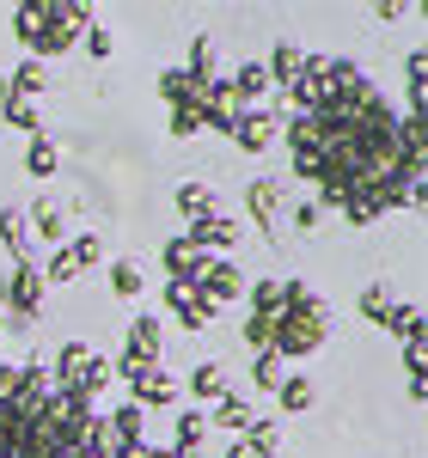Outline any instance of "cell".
<instances>
[{"label":"cell","instance_id":"6da1fadb","mask_svg":"<svg viewBox=\"0 0 428 458\" xmlns=\"http://www.w3.org/2000/svg\"><path fill=\"white\" fill-rule=\"evenodd\" d=\"M287 153L294 177L319 190V208H343L355 226L423 202V116H398L355 62L306 55L287 92Z\"/></svg>","mask_w":428,"mask_h":458},{"label":"cell","instance_id":"7a4b0ae2","mask_svg":"<svg viewBox=\"0 0 428 458\" xmlns=\"http://www.w3.org/2000/svg\"><path fill=\"white\" fill-rule=\"evenodd\" d=\"M324 300L300 282H257L251 287V312H245V343L251 354H282V360H300V354L324 349Z\"/></svg>","mask_w":428,"mask_h":458},{"label":"cell","instance_id":"3957f363","mask_svg":"<svg viewBox=\"0 0 428 458\" xmlns=\"http://www.w3.org/2000/svg\"><path fill=\"white\" fill-rule=\"evenodd\" d=\"M86 25H92V6H80V0H25L13 13V31H19V43L31 55H62V49H73L86 37Z\"/></svg>","mask_w":428,"mask_h":458},{"label":"cell","instance_id":"277c9868","mask_svg":"<svg viewBox=\"0 0 428 458\" xmlns=\"http://www.w3.org/2000/svg\"><path fill=\"white\" fill-rule=\"evenodd\" d=\"M282 202H287V183H282V177H257V183L245 190V208H251L257 233H263L270 245H287V214H282Z\"/></svg>","mask_w":428,"mask_h":458},{"label":"cell","instance_id":"5b68a950","mask_svg":"<svg viewBox=\"0 0 428 458\" xmlns=\"http://www.w3.org/2000/svg\"><path fill=\"white\" fill-rule=\"evenodd\" d=\"M98 250H105L98 233H80V239H68V245H56V250H49V263H43V287L73 282L80 269H92V263H98Z\"/></svg>","mask_w":428,"mask_h":458},{"label":"cell","instance_id":"8992f818","mask_svg":"<svg viewBox=\"0 0 428 458\" xmlns=\"http://www.w3.org/2000/svg\"><path fill=\"white\" fill-rule=\"evenodd\" d=\"M147 367H159V318H153V312L129 324V343H123V360H116L110 373L135 379V373H147Z\"/></svg>","mask_w":428,"mask_h":458},{"label":"cell","instance_id":"52a82bcc","mask_svg":"<svg viewBox=\"0 0 428 458\" xmlns=\"http://www.w3.org/2000/svg\"><path fill=\"white\" fill-rule=\"evenodd\" d=\"M43 293H49V287H43V263H19L13 282H0V306H13V312L31 318L37 306H43Z\"/></svg>","mask_w":428,"mask_h":458},{"label":"cell","instance_id":"ba28073f","mask_svg":"<svg viewBox=\"0 0 428 458\" xmlns=\"http://www.w3.org/2000/svg\"><path fill=\"white\" fill-rule=\"evenodd\" d=\"M227 135L245 147V153H263V147L276 141V116H270L263 105H245L239 116H233V123H227Z\"/></svg>","mask_w":428,"mask_h":458},{"label":"cell","instance_id":"9c48e42d","mask_svg":"<svg viewBox=\"0 0 428 458\" xmlns=\"http://www.w3.org/2000/svg\"><path fill=\"white\" fill-rule=\"evenodd\" d=\"M196 293H202V300H209L214 312H220L227 300H239V293H245V282H239V269H233V263H220V257H209V269L196 276Z\"/></svg>","mask_w":428,"mask_h":458},{"label":"cell","instance_id":"30bf717a","mask_svg":"<svg viewBox=\"0 0 428 458\" xmlns=\"http://www.w3.org/2000/svg\"><path fill=\"white\" fill-rule=\"evenodd\" d=\"M129 391H135V410H166V403H178V379L172 373H159V367H147V373H135L129 379Z\"/></svg>","mask_w":428,"mask_h":458},{"label":"cell","instance_id":"8fae6325","mask_svg":"<svg viewBox=\"0 0 428 458\" xmlns=\"http://www.w3.org/2000/svg\"><path fill=\"white\" fill-rule=\"evenodd\" d=\"M209 269V257L190 245V239H172L166 245V282H178V287H196V276Z\"/></svg>","mask_w":428,"mask_h":458},{"label":"cell","instance_id":"7c38bea8","mask_svg":"<svg viewBox=\"0 0 428 458\" xmlns=\"http://www.w3.org/2000/svg\"><path fill=\"white\" fill-rule=\"evenodd\" d=\"M166 306H172V312H178L184 324H190V330H209V324H214V306L202 300V293H196V287L166 282Z\"/></svg>","mask_w":428,"mask_h":458},{"label":"cell","instance_id":"4fadbf2b","mask_svg":"<svg viewBox=\"0 0 428 458\" xmlns=\"http://www.w3.org/2000/svg\"><path fill=\"white\" fill-rule=\"evenodd\" d=\"M184 239L202 250V257H214V250H227L233 239H239V226H233V220H220V214H209V220H196V226H190Z\"/></svg>","mask_w":428,"mask_h":458},{"label":"cell","instance_id":"5bb4252c","mask_svg":"<svg viewBox=\"0 0 428 458\" xmlns=\"http://www.w3.org/2000/svg\"><path fill=\"white\" fill-rule=\"evenodd\" d=\"M25 220L37 226V239H49V245H68V214H62V202H49V196H37Z\"/></svg>","mask_w":428,"mask_h":458},{"label":"cell","instance_id":"9a60e30c","mask_svg":"<svg viewBox=\"0 0 428 458\" xmlns=\"http://www.w3.org/2000/svg\"><path fill=\"white\" fill-rule=\"evenodd\" d=\"M172 434H178V440L166 446L172 458H202V434H209V416H202V410H184Z\"/></svg>","mask_w":428,"mask_h":458},{"label":"cell","instance_id":"2e32d148","mask_svg":"<svg viewBox=\"0 0 428 458\" xmlns=\"http://www.w3.org/2000/svg\"><path fill=\"white\" fill-rule=\"evenodd\" d=\"M0 245L13 250L19 263H37V257H31V220H25V208H6V214H0Z\"/></svg>","mask_w":428,"mask_h":458},{"label":"cell","instance_id":"e0dca14e","mask_svg":"<svg viewBox=\"0 0 428 458\" xmlns=\"http://www.w3.org/2000/svg\"><path fill=\"white\" fill-rule=\"evenodd\" d=\"M300 68H306V55H300L294 43H276V49H270V62H263V73H270V80H276L282 92H294V80H300Z\"/></svg>","mask_w":428,"mask_h":458},{"label":"cell","instance_id":"ac0fdd59","mask_svg":"<svg viewBox=\"0 0 428 458\" xmlns=\"http://www.w3.org/2000/svg\"><path fill=\"white\" fill-rule=\"evenodd\" d=\"M190 391H196V403H220V397H227V367H220V360H202V367H196V373H190Z\"/></svg>","mask_w":428,"mask_h":458},{"label":"cell","instance_id":"d6986e66","mask_svg":"<svg viewBox=\"0 0 428 458\" xmlns=\"http://www.w3.org/2000/svg\"><path fill=\"white\" fill-rule=\"evenodd\" d=\"M227 86H233V98H239V105H257V98L270 92V73H263V62H245Z\"/></svg>","mask_w":428,"mask_h":458},{"label":"cell","instance_id":"ffe728a7","mask_svg":"<svg viewBox=\"0 0 428 458\" xmlns=\"http://www.w3.org/2000/svg\"><path fill=\"white\" fill-rule=\"evenodd\" d=\"M56 165H62V147L49 141V135H31V147H25V172L31 177H56Z\"/></svg>","mask_w":428,"mask_h":458},{"label":"cell","instance_id":"44dd1931","mask_svg":"<svg viewBox=\"0 0 428 458\" xmlns=\"http://www.w3.org/2000/svg\"><path fill=\"white\" fill-rule=\"evenodd\" d=\"M178 214L196 226V220H209L214 214V190L209 183H178Z\"/></svg>","mask_w":428,"mask_h":458},{"label":"cell","instance_id":"7402d4cb","mask_svg":"<svg viewBox=\"0 0 428 458\" xmlns=\"http://www.w3.org/2000/svg\"><path fill=\"white\" fill-rule=\"evenodd\" d=\"M276 403H282L287 416H300V410H312V379H300V373H287L282 386H276Z\"/></svg>","mask_w":428,"mask_h":458},{"label":"cell","instance_id":"603a6c76","mask_svg":"<svg viewBox=\"0 0 428 458\" xmlns=\"http://www.w3.org/2000/svg\"><path fill=\"white\" fill-rule=\"evenodd\" d=\"M141 287H147L141 263H129V257H123V263H110V293H116V300H135Z\"/></svg>","mask_w":428,"mask_h":458},{"label":"cell","instance_id":"cb8c5ba5","mask_svg":"<svg viewBox=\"0 0 428 458\" xmlns=\"http://www.w3.org/2000/svg\"><path fill=\"white\" fill-rule=\"evenodd\" d=\"M361 312L373 318V324H386V318L398 312V293H392V282H373L367 293H361Z\"/></svg>","mask_w":428,"mask_h":458},{"label":"cell","instance_id":"d4e9b609","mask_svg":"<svg viewBox=\"0 0 428 458\" xmlns=\"http://www.w3.org/2000/svg\"><path fill=\"white\" fill-rule=\"evenodd\" d=\"M251 379H257V391H276L287 379V360L282 354H257V367H251Z\"/></svg>","mask_w":428,"mask_h":458},{"label":"cell","instance_id":"484cf974","mask_svg":"<svg viewBox=\"0 0 428 458\" xmlns=\"http://www.w3.org/2000/svg\"><path fill=\"white\" fill-rule=\"evenodd\" d=\"M214 422H220V428H251V403L239 397V391H227L220 410H214Z\"/></svg>","mask_w":428,"mask_h":458},{"label":"cell","instance_id":"4316f807","mask_svg":"<svg viewBox=\"0 0 428 458\" xmlns=\"http://www.w3.org/2000/svg\"><path fill=\"white\" fill-rule=\"evenodd\" d=\"M276 440H282V434H276V422L251 416V428H245V446H257V453H270V458H276Z\"/></svg>","mask_w":428,"mask_h":458},{"label":"cell","instance_id":"83f0119b","mask_svg":"<svg viewBox=\"0 0 428 458\" xmlns=\"http://www.w3.org/2000/svg\"><path fill=\"white\" fill-rule=\"evenodd\" d=\"M386 330H398V336L410 343V336H423V312H416V306H398V312L386 318Z\"/></svg>","mask_w":428,"mask_h":458},{"label":"cell","instance_id":"f1b7e54d","mask_svg":"<svg viewBox=\"0 0 428 458\" xmlns=\"http://www.w3.org/2000/svg\"><path fill=\"white\" fill-rule=\"evenodd\" d=\"M80 43H86V55H92V62H105L110 49H116V43H110V31H105V25H98V19L86 25V37H80Z\"/></svg>","mask_w":428,"mask_h":458},{"label":"cell","instance_id":"f546056e","mask_svg":"<svg viewBox=\"0 0 428 458\" xmlns=\"http://www.w3.org/2000/svg\"><path fill=\"white\" fill-rule=\"evenodd\" d=\"M319 202H294V226H300V233H312V226H319Z\"/></svg>","mask_w":428,"mask_h":458},{"label":"cell","instance_id":"4dcf8cb0","mask_svg":"<svg viewBox=\"0 0 428 458\" xmlns=\"http://www.w3.org/2000/svg\"><path fill=\"white\" fill-rule=\"evenodd\" d=\"M220 458H270V453H257V446H245V440H233V446H227Z\"/></svg>","mask_w":428,"mask_h":458},{"label":"cell","instance_id":"1f68e13d","mask_svg":"<svg viewBox=\"0 0 428 458\" xmlns=\"http://www.w3.org/2000/svg\"><path fill=\"white\" fill-rule=\"evenodd\" d=\"M6 105H13V86H6V73H0V116H6Z\"/></svg>","mask_w":428,"mask_h":458},{"label":"cell","instance_id":"d6a6232c","mask_svg":"<svg viewBox=\"0 0 428 458\" xmlns=\"http://www.w3.org/2000/svg\"><path fill=\"white\" fill-rule=\"evenodd\" d=\"M147 458H172V453H166V446H147Z\"/></svg>","mask_w":428,"mask_h":458}]
</instances>
